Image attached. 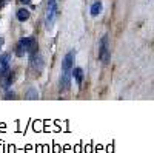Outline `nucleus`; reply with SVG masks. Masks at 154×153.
<instances>
[{"label":"nucleus","instance_id":"nucleus-1","mask_svg":"<svg viewBox=\"0 0 154 153\" xmlns=\"http://www.w3.org/2000/svg\"><path fill=\"white\" fill-rule=\"evenodd\" d=\"M35 51H38V46L34 37H22L16 46V53L20 57L25 54H34Z\"/></svg>","mask_w":154,"mask_h":153},{"label":"nucleus","instance_id":"nucleus-2","mask_svg":"<svg viewBox=\"0 0 154 153\" xmlns=\"http://www.w3.org/2000/svg\"><path fill=\"white\" fill-rule=\"evenodd\" d=\"M56 17H57V0H48L46 12H45V27H46V30L53 28Z\"/></svg>","mask_w":154,"mask_h":153},{"label":"nucleus","instance_id":"nucleus-3","mask_svg":"<svg viewBox=\"0 0 154 153\" xmlns=\"http://www.w3.org/2000/svg\"><path fill=\"white\" fill-rule=\"evenodd\" d=\"M109 45H108V36H103L100 40V49H99V59L103 62V63H108L109 60Z\"/></svg>","mask_w":154,"mask_h":153},{"label":"nucleus","instance_id":"nucleus-4","mask_svg":"<svg viewBox=\"0 0 154 153\" xmlns=\"http://www.w3.org/2000/svg\"><path fill=\"white\" fill-rule=\"evenodd\" d=\"M74 56H75L74 51H69V53L63 57V62H62V73H71V71H72V67H74Z\"/></svg>","mask_w":154,"mask_h":153},{"label":"nucleus","instance_id":"nucleus-5","mask_svg":"<svg viewBox=\"0 0 154 153\" xmlns=\"http://www.w3.org/2000/svg\"><path fill=\"white\" fill-rule=\"evenodd\" d=\"M31 56V67L34 68V70H37V71H42L43 70V59H42V56L38 54V51H35L34 54H29Z\"/></svg>","mask_w":154,"mask_h":153},{"label":"nucleus","instance_id":"nucleus-6","mask_svg":"<svg viewBox=\"0 0 154 153\" xmlns=\"http://www.w3.org/2000/svg\"><path fill=\"white\" fill-rule=\"evenodd\" d=\"M9 62H11V54L5 53L0 56V76L5 74L6 71H9Z\"/></svg>","mask_w":154,"mask_h":153},{"label":"nucleus","instance_id":"nucleus-7","mask_svg":"<svg viewBox=\"0 0 154 153\" xmlns=\"http://www.w3.org/2000/svg\"><path fill=\"white\" fill-rule=\"evenodd\" d=\"M0 78H2V87H3V88H8V87L12 84V79H14V74H12L11 71H6L5 74L0 76Z\"/></svg>","mask_w":154,"mask_h":153},{"label":"nucleus","instance_id":"nucleus-8","mask_svg":"<svg viewBox=\"0 0 154 153\" xmlns=\"http://www.w3.org/2000/svg\"><path fill=\"white\" fill-rule=\"evenodd\" d=\"M71 73H72V76H74L75 82L80 85V84L83 82V70H82V68H74Z\"/></svg>","mask_w":154,"mask_h":153},{"label":"nucleus","instance_id":"nucleus-9","mask_svg":"<svg viewBox=\"0 0 154 153\" xmlns=\"http://www.w3.org/2000/svg\"><path fill=\"white\" fill-rule=\"evenodd\" d=\"M28 19H29V11L25 9V8H20V9L17 11V20L25 22V20H28Z\"/></svg>","mask_w":154,"mask_h":153},{"label":"nucleus","instance_id":"nucleus-10","mask_svg":"<svg viewBox=\"0 0 154 153\" xmlns=\"http://www.w3.org/2000/svg\"><path fill=\"white\" fill-rule=\"evenodd\" d=\"M100 12H102V2H100V0H97V2H94L93 3V6H91V16H99L100 14Z\"/></svg>","mask_w":154,"mask_h":153},{"label":"nucleus","instance_id":"nucleus-11","mask_svg":"<svg viewBox=\"0 0 154 153\" xmlns=\"http://www.w3.org/2000/svg\"><path fill=\"white\" fill-rule=\"evenodd\" d=\"M28 99H37L38 96H37V90H34V88H31V90L28 91V96H26Z\"/></svg>","mask_w":154,"mask_h":153},{"label":"nucleus","instance_id":"nucleus-12","mask_svg":"<svg viewBox=\"0 0 154 153\" xmlns=\"http://www.w3.org/2000/svg\"><path fill=\"white\" fill-rule=\"evenodd\" d=\"M5 97H6V99H11V97L14 99V97H16V94H14V93H6V96H5Z\"/></svg>","mask_w":154,"mask_h":153},{"label":"nucleus","instance_id":"nucleus-13","mask_svg":"<svg viewBox=\"0 0 154 153\" xmlns=\"http://www.w3.org/2000/svg\"><path fill=\"white\" fill-rule=\"evenodd\" d=\"M20 2H22V3H25V5H28V3L31 2V0H20Z\"/></svg>","mask_w":154,"mask_h":153},{"label":"nucleus","instance_id":"nucleus-14","mask_svg":"<svg viewBox=\"0 0 154 153\" xmlns=\"http://www.w3.org/2000/svg\"><path fill=\"white\" fill-rule=\"evenodd\" d=\"M3 45V37H0V46Z\"/></svg>","mask_w":154,"mask_h":153}]
</instances>
